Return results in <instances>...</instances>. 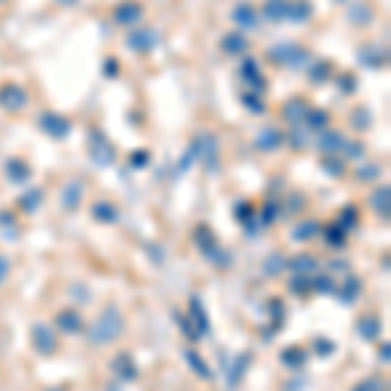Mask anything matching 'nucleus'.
Instances as JSON below:
<instances>
[{
  "instance_id": "f257e3e1",
  "label": "nucleus",
  "mask_w": 391,
  "mask_h": 391,
  "mask_svg": "<svg viewBox=\"0 0 391 391\" xmlns=\"http://www.w3.org/2000/svg\"><path fill=\"white\" fill-rule=\"evenodd\" d=\"M123 331H126V316H123V311H120L118 305L110 303L104 305L102 313L92 321V326L87 329V339L94 347H102V344L115 342Z\"/></svg>"
},
{
  "instance_id": "f03ea898",
  "label": "nucleus",
  "mask_w": 391,
  "mask_h": 391,
  "mask_svg": "<svg viewBox=\"0 0 391 391\" xmlns=\"http://www.w3.org/2000/svg\"><path fill=\"white\" fill-rule=\"evenodd\" d=\"M266 55H269L272 63L290 65V68H297V71H303L305 65L311 63V53H308L303 45H297V42H280V45H272V48L266 50Z\"/></svg>"
},
{
  "instance_id": "7ed1b4c3",
  "label": "nucleus",
  "mask_w": 391,
  "mask_h": 391,
  "mask_svg": "<svg viewBox=\"0 0 391 391\" xmlns=\"http://www.w3.org/2000/svg\"><path fill=\"white\" fill-rule=\"evenodd\" d=\"M87 149H89V160L94 162L97 167H110L115 162V146L110 144V138L104 136L102 131H89L87 136Z\"/></svg>"
},
{
  "instance_id": "20e7f679",
  "label": "nucleus",
  "mask_w": 391,
  "mask_h": 391,
  "mask_svg": "<svg viewBox=\"0 0 391 391\" xmlns=\"http://www.w3.org/2000/svg\"><path fill=\"white\" fill-rule=\"evenodd\" d=\"M157 45H160V32L154 26H133V29H128L126 48H131L138 55H146V53L157 50Z\"/></svg>"
},
{
  "instance_id": "39448f33",
  "label": "nucleus",
  "mask_w": 391,
  "mask_h": 391,
  "mask_svg": "<svg viewBox=\"0 0 391 391\" xmlns=\"http://www.w3.org/2000/svg\"><path fill=\"white\" fill-rule=\"evenodd\" d=\"M29 104V92L16 81H6L0 84V107L11 115H18Z\"/></svg>"
},
{
  "instance_id": "423d86ee",
  "label": "nucleus",
  "mask_w": 391,
  "mask_h": 391,
  "mask_svg": "<svg viewBox=\"0 0 391 391\" xmlns=\"http://www.w3.org/2000/svg\"><path fill=\"white\" fill-rule=\"evenodd\" d=\"M29 339H32L34 352H37V355H42V358H53V355L57 352V347H60V342H57V334L48 326V324H42V321H37V324L32 326V331H29Z\"/></svg>"
},
{
  "instance_id": "0eeeda50",
  "label": "nucleus",
  "mask_w": 391,
  "mask_h": 391,
  "mask_svg": "<svg viewBox=\"0 0 391 391\" xmlns=\"http://www.w3.org/2000/svg\"><path fill=\"white\" fill-rule=\"evenodd\" d=\"M144 18V3L141 0H120L112 6V21L118 26H126V29H133V26L141 24Z\"/></svg>"
},
{
  "instance_id": "6e6552de",
  "label": "nucleus",
  "mask_w": 391,
  "mask_h": 391,
  "mask_svg": "<svg viewBox=\"0 0 391 391\" xmlns=\"http://www.w3.org/2000/svg\"><path fill=\"white\" fill-rule=\"evenodd\" d=\"M40 128H42V133L50 138H55V141H60V138H68L71 136V131H73V123L65 115H60V112L55 110H45L40 115Z\"/></svg>"
},
{
  "instance_id": "1a4fd4ad",
  "label": "nucleus",
  "mask_w": 391,
  "mask_h": 391,
  "mask_svg": "<svg viewBox=\"0 0 391 391\" xmlns=\"http://www.w3.org/2000/svg\"><path fill=\"white\" fill-rule=\"evenodd\" d=\"M232 21L238 26V32H253L258 29V9H255L253 3H248V0H240L232 6Z\"/></svg>"
},
{
  "instance_id": "9d476101",
  "label": "nucleus",
  "mask_w": 391,
  "mask_h": 391,
  "mask_svg": "<svg viewBox=\"0 0 391 391\" xmlns=\"http://www.w3.org/2000/svg\"><path fill=\"white\" fill-rule=\"evenodd\" d=\"M240 79H243L248 87H250V94H264L266 79H264V73H261V65H258V60H253V57L243 60V65H240Z\"/></svg>"
},
{
  "instance_id": "9b49d317",
  "label": "nucleus",
  "mask_w": 391,
  "mask_h": 391,
  "mask_svg": "<svg viewBox=\"0 0 391 391\" xmlns=\"http://www.w3.org/2000/svg\"><path fill=\"white\" fill-rule=\"evenodd\" d=\"M3 172L9 177V183L13 185H21L32 177V167H29V162L24 157H9V160L3 162Z\"/></svg>"
},
{
  "instance_id": "f8f14e48",
  "label": "nucleus",
  "mask_w": 391,
  "mask_h": 391,
  "mask_svg": "<svg viewBox=\"0 0 391 391\" xmlns=\"http://www.w3.org/2000/svg\"><path fill=\"white\" fill-rule=\"evenodd\" d=\"M344 133H339V131H331V128H324V131H319V138H316V149H319L321 154H342L344 149Z\"/></svg>"
},
{
  "instance_id": "ddd939ff",
  "label": "nucleus",
  "mask_w": 391,
  "mask_h": 391,
  "mask_svg": "<svg viewBox=\"0 0 391 391\" xmlns=\"http://www.w3.org/2000/svg\"><path fill=\"white\" fill-rule=\"evenodd\" d=\"M60 204H63L65 211H79V206L84 204V183L79 177H73L63 185L60 191Z\"/></svg>"
},
{
  "instance_id": "4468645a",
  "label": "nucleus",
  "mask_w": 391,
  "mask_h": 391,
  "mask_svg": "<svg viewBox=\"0 0 391 391\" xmlns=\"http://www.w3.org/2000/svg\"><path fill=\"white\" fill-rule=\"evenodd\" d=\"M188 313H191L188 321H191V326H193L196 334L204 336V334L211 331V326H209V313H206V308H204V303H201L199 295L191 297V303H188Z\"/></svg>"
},
{
  "instance_id": "2eb2a0df",
  "label": "nucleus",
  "mask_w": 391,
  "mask_h": 391,
  "mask_svg": "<svg viewBox=\"0 0 391 391\" xmlns=\"http://www.w3.org/2000/svg\"><path fill=\"white\" fill-rule=\"evenodd\" d=\"M55 326L60 331H65V334H81L87 329V321L76 308H65V311H60L55 316Z\"/></svg>"
},
{
  "instance_id": "dca6fc26",
  "label": "nucleus",
  "mask_w": 391,
  "mask_h": 391,
  "mask_svg": "<svg viewBox=\"0 0 391 391\" xmlns=\"http://www.w3.org/2000/svg\"><path fill=\"white\" fill-rule=\"evenodd\" d=\"M219 50H222L224 55H243L250 50V40L246 37V32H238V29H232L230 34H224L222 42H219Z\"/></svg>"
},
{
  "instance_id": "f3484780",
  "label": "nucleus",
  "mask_w": 391,
  "mask_h": 391,
  "mask_svg": "<svg viewBox=\"0 0 391 391\" xmlns=\"http://www.w3.org/2000/svg\"><path fill=\"white\" fill-rule=\"evenodd\" d=\"M285 144V133L277 131V128H264V131H258L253 138V146L258 152H274V149H280Z\"/></svg>"
},
{
  "instance_id": "a211bd4d",
  "label": "nucleus",
  "mask_w": 391,
  "mask_h": 391,
  "mask_svg": "<svg viewBox=\"0 0 391 391\" xmlns=\"http://www.w3.org/2000/svg\"><path fill=\"white\" fill-rule=\"evenodd\" d=\"M287 269H292L295 274H303V277H313V274H319L321 261L311 253H297L287 258Z\"/></svg>"
},
{
  "instance_id": "6ab92c4d",
  "label": "nucleus",
  "mask_w": 391,
  "mask_h": 391,
  "mask_svg": "<svg viewBox=\"0 0 391 391\" xmlns=\"http://www.w3.org/2000/svg\"><path fill=\"white\" fill-rule=\"evenodd\" d=\"M112 370H115V375H118L120 381H133L138 375V368L136 363H133V358H131V352H118L115 355V360H112Z\"/></svg>"
},
{
  "instance_id": "aec40b11",
  "label": "nucleus",
  "mask_w": 391,
  "mask_h": 391,
  "mask_svg": "<svg viewBox=\"0 0 391 391\" xmlns=\"http://www.w3.org/2000/svg\"><path fill=\"white\" fill-rule=\"evenodd\" d=\"M308 110H311V107H308V102H305L303 97H292V99H287V102L282 104V118L295 126V123H300V120L305 118Z\"/></svg>"
},
{
  "instance_id": "412c9836",
  "label": "nucleus",
  "mask_w": 391,
  "mask_h": 391,
  "mask_svg": "<svg viewBox=\"0 0 391 391\" xmlns=\"http://www.w3.org/2000/svg\"><path fill=\"white\" fill-rule=\"evenodd\" d=\"M92 216H94L99 224H115L120 219V211L115 204H110V201H94L92 204Z\"/></svg>"
},
{
  "instance_id": "4be33fe9",
  "label": "nucleus",
  "mask_w": 391,
  "mask_h": 391,
  "mask_svg": "<svg viewBox=\"0 0 391 391\" xmlns=\"http://www.w3.org/2000/svg\"><path fill=\"white\" fill-rule=\"evenodd\" d=\"M287 18L295 21V24H305L313 18V3L311 0H290L287 9Z\"/></svg>"
},
{
  "instance_id": "5701e85b",
  "label": "nucleus",
  "mask_w": 391,
  "mask_h": 391,
  "mask_svg": "<svg viewBox=\"0 0 391 391\" xmlns=\"http://www.w3.org/2000/svg\"><path fill=\"white\" fill-rule=\"evenodd\" d=\"M355 331H358L363 339H368V342H375V339L381 336V321L375 319V316H363V319H358V324H355Z\"/></svg>"
},
{
  "instance_id": "b1692460",
  "label": "nucleus",
  "mask_w": 391,
  "mask_h": 391,
  "mask_svg": "<svg viewBox=\"0 0 391 391\" xmlns=\"http://www.w3.org/2000/svg\"><path fill=\"white\" fill-rule=\"evenodd\" d=\"M42 201H45V191L42 188H29V191L18 196V209L26 211V214H34L42 206Z\"/></svg>"
},
{
  "instance_id": "393cba45",
  "label": "nucleus",
  "mask_w": 391,
  "mask_h": 391,
  "mask_svg": "<svg viewBox=\"0 0 391 391\" xmlns=\"http://www.w3.org/2000/svg\"><path fill=\"white\" fill-rule=\"evenodd\" d=\"M287 9H290V0H266L258 11H261L269 21H285V18H287Z\"/></svg>"
},
{
  "instance_id": "a878e982",
  "label": "nucleus",
  "mask_w": 391,
  "mask_h": 391,
  "mask_svg": "<svg viewBox=\"0 0 391 391\" xmlns=\"http://www.w3.org/2000/svg\"><path fill=\"white\" fill-rule=\"evenodd\" d=\"M321 235V224L313 222V219H303L292 227V240H300V243H308V240L319 238Z\"/></svg>"
},
{
  "instance_id": "bb28decb",
  "label": "nucleus",
  "mask_w": 391,
  "mask_h": 391,
  "mask_svg": "<svg viewBox=\"0 0 391 391\" xmlns=\"http://www.w3.org/2000/svg\"><path fill=\"white\" fill-rule=\"evenodd\" d=\"M389 185H381L378 191H373L370 196V206L375 209V214L383 216V219H389V211H391V199H389Z\"/></svg>"
},
{
  "instance_id": "cd10ccee",
  "label": "nucleus",
  "mask_w": 391,
  "mask_h": 391,
  "mask_svg": "<svg viewBox=\"0 0 391 391\" xmlns=\"http://www.w3.org/2000/svg\"><path fill=\"white\" fill-rule=\"evenodd\" d=\"M360 290H363V285H360V280H355V277H347V280L339 285V290H334L336 292V297L342 300V303H355L360 297Z\"/></svg>"
},
{
  "instance_id": "c85d7f7f",
  "label": "nucleus",
  "mask_w": 391,
  "mask_h": 391,
  "mask_svg": "<svg viewBox=\"0 0 391 391\" xmlns=\"http://www.w3.org/2000/svg\"><path fill=\"white\" fill-rule=\"evenodd\" d=\"M193 243H196V248H199L201 253H209L211 248H216V235L209 230L206 224H199V227L193 230Z\"/></svg>"
},
{
  "instance_id": "c756f323",
  "label": "nucleus",
  "mask_w": 391,
  "mask_h": 391,
  "mask_svg": "<svg viewBox=\"0 0 391 391\" xmlns=\"http://www.w3.org/2000/svg\"><path fill=\"white\" fill-rule=\"evenodd\" d=\"M282 363L287 368H303L305 363H308V350L305 347H297V344H292V347H287V350H282Z\"/></svg>"
},
{
  "instance_id": "7c9ffc66",
  "label": "nucleus",
  "mask_w": 391,
  "mask_h": 391,
  "mask_svg": "<svg viewBox=\"0 0 391 391\" xmlns=\"http://www.w3.org/2000/svg\"><path fill=\"white\" fill-rule=\"evenodd\" d=\"M185 360H188V365L196 370V375H201L204 381H209V378H214V370L206 365V360L201 358L196 350H185Z\"/></svg>"
},
{
  "instance_id": "2f4dec72",
  "label": "nucleus",
  "mask_w": 391,
  "mask_h": 391,
  "mask_svg": "<svg viewBox=\"0 0 391 391\" xmlns=\"http://www.w3.org/2000/svg\"><path fill=\"white\" fill-rule=\"evenodd\" d=\"M248 360H250V352H243V355H238V360H232L235 365H232L230 378H227L230 389H238L240 386V381H243V375H246V370H248Z\"/></svg>"
},
{
  "instance_id": "473e14b6",
  "label": "nucleus",
  "mask_w": 391,
  "mask_h": 391,
  "mask_svg": "<svg viewBox=\"0 0 391 391\" xmlns=\"http://www.w3.org/2000/svg\"><path fill=\"white\" fill-rule=\"evenodd\" d=\"M303 123L308 126V131H324V128H329V123H331V115H329L326 110H308Z\"/></svg>"
},
{
  "instance_id": "72a5a7b5",
  "label": "nucleus",
  "mask_w": 391,
  "mask_h": 391,
  "mask_svg": "<svg viewBox=\"0 0 391 391\" xmlns=\"http://www.w3.org/2000/svg\"><path fill=\"white\" fill-rule=\"evenodd\" d=\"M336 290V280L334 277H326V274H313L311 277V292H321V295H331Z\"/></svg>"
},
{
  "instance_id": "f704fd0d",
  "label": "nucleus",
  "mask_w": 391,
  "mask_h": 391,
  "mask_svg": "<svg viewBox=\"0 0 391 391\" xmlns=\"http://www.w3.org/2000/svg\"><path fill=\"white\" fill-rule=\"evenodd\" d=\"M321 167L326 170V175H331V177H342V172H344V160L339 157V154H324V157H321Z\"/></svg>"
},
{
  "instance_id": "c9c22d12",
  "label": "nucleus",
  "mask_w": 391,
  "mask_h": 391,
  "mask_svg": "<svg viewBox=\"0 0 391 391\" xmlns=\"http://www.w3.org/2000/svg\"><path fill=\"white\" fill-rule=\"evenodd\" d=\"M358 222H360V211H358V206H344L342 211H339V219H336V224L342 227L344 232H350L352 227H358Z\"/></svg>"
},
{
  "instance_id": "e433bc0d",
  "label": "nucleus",
  "mask_w": 391,
  "mask_h": 391,
  "mask_svg": "<svg viewBox=\"0 0 391 391\" xmlns=\"http://www.w3.org/2000/svg\"><path fill=\"white\" fill-rule=\"evenodd\" d=\"M321 232H324V238H326L329 246H334V248H342L344 243H347V232L339 227V224H329V227H321Z\"/></svg>"
},
{
  "instance_id": "4c0bfd02",
  "label": "nucleus",
  "mask_w": 391,
  "mask_h": 391,
  "mask_svg": "<svg viewBox=\"0 0 391 391\" xmlns=\"http://www.w3.org/2000/svg\"><path fill=\"white\" fill-rule=\"evenodd\" d=\"M342 154L347 157V160H363V157H365V144L358 141V138H347V141H344Z\"/></svg>"
},
{
  "instance_id": "58836bf2",
  "label": "nucleus",
  "mask_w": 391,
  "mask_h": 391,
  "mask_svg": "<svg viewBox=\"0 0 391 391\" xmlns=\"http://www.w3.org/2000/svg\"><path fill=\"white\" fill-rule=\"evenodd\" d=\"M287 269V258L282 253H274L266 258V264H264V272L269 274V277H274V274H282Z\"/></svg>"
},
{
  "instance_id": "ea45409f",
  "label": "nucleus",
  "mask_w": 391,
  "mask_h": 391,
  "mask_svg": "<svg viewBox=\"0 0 391 391\" xmlns=\"http://www.w3.org/2000/svg\"><path fill=\"white\" fill-rule=\"evenodd\" d=\"M235 214H238L240 224H246V227H250V222H255V209L248 201H240L238 206H235Z\"/></svg>"
},
{
  "instance_id": "a19ab883",
  "label": "nucleus",
  "mask_w": 391,
  "mask_h": 391,
  "mask_svg": "<svg viewBox=\"0 0 391 391\" xmlns=\"http://www.w3.org/2000/svg\"><path fill=\"white\" fill-rule=\"evenodd\" d=\"M336 87H342V94H352V92L358 89V79H355V73L342 71L339 76H336Z\"/></svg>"
},
{
  "instance_id": "79ce46f5",
  "label": "nucleus",
  "mask_w": 391,
  "mask_h": 391,
  "mask_svg": "<svg viewBox=\"0 0 391 391\" xmlns=\"http://www.w3.org/2000/svg\"><path fill=\"white\" fill-rule=\"evenodd\" d=\"M287 138L295 149H303V146L308 144V128H292L290 133H285V141H287Z\"/></svg>"
},
{
  "instance_id": "37998d69",
  "label": "nucleus",
  "mask_w": 391,
  "mask_h": 391,
  "mask_svg": "<svg viewBox=\"0 0 391 391\" xmlns=\"http://www.w3.org/2000/svg\"><path fill=\"white\" fill-rule=\"evenodd\" d=\"M290 290L297 292V295H308L311 292V277H303V274H295L290 280Z\"/></svg>"
},
{
  "instance_id": "c03bdc74",
  "label": "nucleus",
  "mask_w": 391,
  "mask_h": 391,
  "mask_svg": "<svg viewBox=\"0 0 391 391\" xmlns=\"http://www.w3.org/2000/svg\"><path fill=\"white\" fill-rule=\"evenodd\" d=\"M313 350L319 352L321 358H329V355H334V350H336V344L331 342V339H329V336H316V339H313Z\"/></svg>"
},
{
  "instance_id": "a18cd8bd",
  "label": "nucleus",
  "mask_w": 391,
  "mask_h": 391,
  "mask_svg": "<svg viewBox=\"0 0 391 391\" xmlns=\"http://www.w3.org/2000/svg\"><path fill=\"white\" fill-rule=\"evenodd\" d=\"M243 104H246V107L253 112V115H261V112L266 110V104L261 102V94H250V92H246V94H243Z\"/></svg>"
},
{
  "instance_id": "49530a36",
  "label": "nucleus",
  "mask_w": 391,
  "mask_h": 391,
  "mask_svg": "<svg viewBox=\"0 0 391 391\" xmlns=\"http://www.w3.org/2000/svg\"><path fill=\"white\" fill-rule=\"evenodd\" d=\"M311 81H313V84H324V81H326L329 79V76H331V71H329V63H326V60H321V63H316V65H313V68H311Z\"/></svg>"
},
{
  "instance_id": "de8ad7c7",
  "label": "nucleus",
  "mask_w": 391,
  "mask_h": 391,
  "mask_svg": "<svg viewBox=\"0 0 391 391\" xmlns=\"http://www.w3.org/2000/svg\"><path fill=\"white\" fill-rule=\"evenodd\" d=\"M358 180H363V183H368V180H375V177L381 175V167L378 165H365V167H358Z\"/></svg>"
},
{
  "instance_id": "09e8293b",
  "label": "nucleus",
  "mask_w": 391,
  "mask_h": 391,
  "mask_svg": "<svg viewBox=\"0 0 391 391\" xmlns=\"http://www.w3.org/2000/svg\"><path fill=\"white\" fill-rule=\"evenodd\" d=\"M352 391H383V381L381 378H365L352 386Z\"/></svg>"
},
{
  "instance_id": "8fccbe9b",
  "label": "nucleus",
  "mask_w": 391,
  "mask_h": 391,
  "mask_svg": "<svg viewBox=\"0 0 391 391\" xmlns=\"http://www.w3.org/2000/svg\"><path fill=\"white\" fill-rule=\"evenodd\" d=\"M277 211H280V209L274 206V201H266L264 209H261V224H272L274 219H277Z\"/></svg>"
},
{
  "instance_id": "3c124183",
  "label": "nucleus",
  "mask_w": 391,
  "mask_h": 391,
  "mask_svg": "<svg viewBox=\"0 0 391 391\" xmlns=\"http://www.w3.org/2000/svg\"><path fill=\"white\" fill-rule=\"evenodd\" d=\"M9 277H11V255L0 253V287L9 282Z\"/></svg>"
},
{
  "instance_id": "603ef678",
  "label": "nucleus",
  "mask_w": 391,
  "mask_h": 391,
  "mask_svg": "<svg viewBox=\"0 0 391 391\" xmlns=\"http://www.w3.org/2000/svg\"><path fill=\"white\" fill-rule=\"evenodd\" d=\"M104 76H112V79H115V76H118V60H115V57H112V60H107V63H104Z\"/></svg>"
},
{
  "instance_id": "864d4df0",
  "label": "nucleus",
  "mask_w": 391,
  "mask_h": 391,
  "mask_svg": "<svg viewBox=\"0 0 391 391\" xmlns=\"http://www.w3.org/2000/svg\"><path fill=\"white\" fill-rule=\"evenodd\" d=\"M378 358H381L383 363H389V358H391L389 342H381V347H378Z\"/></svg>"
},
{
  "instance_id": "5fc2aeb1",
  "label": "nucleus",
  "mask_w": 391,
  "mask_h": 391,
  "mask_svg": "<svg viewBox=\"0 0 391 391\" xmlns=\"http://www.w3.org/2000/svg\"><path fill=\"white\" fill-rule=\"evenodd\" d=\"M138 157L136 160H133V165H136V167H141V165H146V160H149V157H146V152H136Z\"/></svg>"
},
{
  "instance_id": "6e6d98bb",
  "label": "nucleus",
  "mask_w": 391,
  "mask_h": 391,
  "mask_svg": "<svg viewBox=\"0 0 391 391\" xmlns=\"http://www.w3.org/2000/svg\"><path fill=\"white\" fill-rule=\"evenodd\" d=\"M48 391H63V389H48Z\"/></svg>"
},
{
  "instance_id": "4d7b16f0",
  "label": "nucleus",
  "mask_w": 391,
  "mask_h": 391,
  "mask_svg": "<svg viewBox=\"0 0 391 391\" xmlns=\"http://www.w3.org/2000/svg\"><path fill=\"white\" fill-rule=\"evenodd\" d=\"M0 3H6V0H0Z\"/></svg>"
}]
</instances>
